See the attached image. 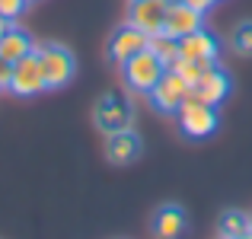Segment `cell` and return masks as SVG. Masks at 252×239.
<instances>
[{
	"mask_svg": "<svg viewBox=\"0 0 252 239\" xmlns=\"http://www.w3.org/2000/svg\"><path fill=\"white\" fill-rule=\"evenodd\" d=\"M10 80H13V64L6 61L3 55H0V92L10 90Z\"/></svg>",
	"mask_w": 252,
	"mask_h": 239,
	"instance_id": "cell-19",
	"label": "cell"
},
{
	"mask_svg": "<svg viewBox=\"0 0 252 239\" xmlns=\"http://www.w3.org/2000/svg\"><path fill=\"white\" fill-rule=\"evenodd\" d=\"M147 48H150V51H154V55L163 61V67H169V64L179 58V38L166 35V32H157V35H150Z\"/></svg>",
	"mask_w": 252,
	"mask_h": 239,
	"instance_id": "cell-15",
	"label": "cell"
},
{
	"mask_svg": "<svg viewBox=\"0 0 252 239\" xmlns=\"http://www.w3.org/2000/svg\"><path fill=\"white\" fill-rule=\"evenodd\" d=\"M166 0H131L128 10V23L137 26L147 35H157L163 32V19H166Z\"/></svg>",
	"mask_w": 252,
	"mask_h": 239,
	"instance_id": "cell-9",
	"label": "cell"
},
{
	"mask_svg": "<svg viewBox=\"0 0 252 239\" xmlns=\"http://www.w3.org/2000/svg\"><path fill=\"white\" fill-rule=\"evenodd\" d=\"M204 29V13L195 10L189 3H169L166 6V19H163V32L172 38L191 35V32Z\"/></svg>",
	"mask_w": 252,
	"mask_h": 239,
	"instance_id": "cell-8",
	"label": "cell"
},
{
	"mask_svg": "<svg viewBox=\"0 0 252 239\" xmlns=\"http://www.w3.org/2000/svg\"><path fill=\"white\" fill-rule=\"evenodd\" d=\"M48 83H45V70L42 61H38V51H29L26 58H19L13 64V80H10V92L16 96H35V92H45Z\"/></svg>",
	"mask_w": 252,
	"mask_h": 239,
	"instance_id": "cell-4",
	"label": "cell"
},
{
	"mask_svg": "<svg viewBox=\"0 0 252 239\" xmlns=\"http://www.w3.org/2000/svg\"><path fill=\"white\" fill-rule=\"evenodd\" d=\"M185 96H189V83H185V77L176 74V70H163V77L157 80V86L150 90L154 109L166 112V115H172V112L185 102Z\"/></svg>",
	"mask_w": 252,
	"mask_h": 239,
	"instance_id": "cell-5",
	"label": "cell"
},
{
	"mask_svg": "<svg viewBox=\"0 0 252 239\" xmlns=\"http://www.w3.org/2000/svg\"><path fill=\"white\" fill-rule=\"evenodd\" d=\"M6 29H10V23H6V19L0 16V38H3V32H6Z\"/></svg>",
	"mask_w": 252,
	"mask_h": 239,
	"instance_id": "cell-21",
	"label": "cell"
},
{
	"mask_svg": "<svg viewBox=\"0 0 252 239\" xmlns=\"http://www.w3.org/2000/svg\"><path fill=\"white\" fill-rule=\"evenodd\" d=\"M230 42H233V51H236V55H243V58L252 55V23H249V19L233 29V38H230Z\"/></svg>",
	"mask_w": 252,
	"mask_h": 239,
	"instance_id": "cell-17",
	"label": "cell"
},
{
	"mask_svg": "<svg viewBox=\"0 0 252 239\" xmlns=\"http://www.w3.org/2000/svg\"><path fill=\"white\" fill-rule=\"evenodd\" d=\"M252 230V220L243 210H227V214L220 217V233L223 239H233V236H243V233H249Z\"/></svg>",
	"mask_w": 252,
	"mask_h": 239,
	"instance_id": "cell-16",
	"label": "cell"
},
{
	"mask_svg": "<svg viewBox=\"0 0 252 239\" xmlns=\"http://www.w3.org/2000/svg\"><path fill=\"white\" fill-rule=\"evenodd\" d=\"M233 239H252V230H249V233H243V236H233Z\"/></svg>",
	"mask_w": 252,
	"mask_h": 239,
	"instance_id": "cell-22",
	"label": "cell"
},
{
	"mask_svg": "<svg viewBox=\"0 0 252 239\" xmlns=\"http://www.w3.org/2000/svg\"><path fill=\"white\" fill-rule=\"evenodd\" d=\"M147 42H150L147 32H141L137 26L128 23V26H122V29L112 32V38H109V58L115 64H125V61H131L137 51L147 48Z\"/></svg>",
	"mask_w": 252,
	"mask_h": 239,
	"instance_id": "cell-7",
	"label": "cell"
},
{
	"mask_svg": "<svg viewBox=\"0 0 252 239\" xmlns=\"http://www.w3.org/2000/svg\"><path fill=\"white\" fill-rule=\"evenodd\" d=\"M249 220H252V217H249Z\"/></svg>",
	"mask_w": 252,
	"mask_h": 239,
	"instance_id": "cell-24",
	"label": "cell"
},
{
	"mask_svg": "<svg viewBox=\"0 0 252 239\" xmlns=\"http://www.w3.org/2000/svg\"><path fill=\"white\" fill-rule=\"evenodd\" d=\"M105 156H109V163H115V166L134 163V159L141 156V137H137L131 128H128V131H115V134H109Z\"/></svg>",
	"mask_w": 252,
	"mask_h": 239,
	"instance_id": "cell-11",
	"label": "cell"
},
{
	"mask_svg": "<svg viewBox=\"0 0 252 239\" xmlns=\"http://www.w3.org/2000/svg\"><path fill=\"white\" fill-rule=\"evenodd\" d=\"M38 51V61H42V70H45V83L48 90H61L74 80V70H77V61L64 45H42Z\"/></svg>",
	"mask_w": 252,
	"mask_h": 239,
	"instance_id": "cell-1",
	"label": "cell"
},
{
	"mask_svg": "<svg viewBox=\"0 0 252 239\" xmlns=\"http://www.w3.org/2000/svg\"><path fill=\"white\" fill-rule=\"evenodd\" d=\"M166 3H182V0H166Z\"/></svg>",
	"mask_w": 252,
	"mask_h": 239,
	"instance_id": "cell-23",
	"label": "cell"
},
{
	"mask_svg": "<svg viewBox=\"0 0 252 239\" xmlns=\"http://www.w3.org/2000/svg\"><path fill=\"white\" fill-rule=\"evenodd\" d=\"M26 3H29V0H0V16H3L6 23H13V19L23 16Z\"/></svg>",
	"mask_w": 252,
	"mask_h": 239,
	"instance_id": "cell-18",
	"label": "cell"
},
{
	"mask_svg": "<svg viewBox=\"0 0 252 239\" xmlns=\"http://www.w3.org/2000/svg\"><path fill=\"white\" fill-rule=\"evenodd\" d=\"M179 58L185 61H201V58H217V38L211 32L198 29L191 35H182L179 38Z\"/></svg>",
	"mask_w": 252,
	"mask_h": 239,
	"instance_id": "cell-12",
	"label": "cell"
},
{
	"mask_svg": "<svg viewBox=\"0 0 252 239\" xmlns=\"http://www.w3.org/2000/svg\"><path fill=\"white\" fill-rule=\"evenodd\" d=\"M176 121H179V128H182V134L208 137V134H214V128H217V112H214V105L185 96V102L176 109Z\"/></svg>",
	"mask_w": 252,
	"mask_h": 239,
	"instance_id": "cell-3",
	"label": "cell"
},
{
	"mask_svg": "<svg viewBox=\"0 0 252 239\" xmlns=\"http://www.w3.org/2000/svg\"><path fill=\"white\" fill-rule=\"evenodd\" d=\"M122 70H125V83H128L131 90L150 92L157 86V80L163 77V70H166V67H163V61L150 48H144V51H137L131 61H125Z\"/></svg>",
	"mask_w": 252,
	"mask_h": 239,
	"instance_id": "cell-2",
	"label": "cell"
},
{
	"mask_svg": "<svg viewBox=\"0 0 252 239\" xmlns=\"http://www.w3.org/2000/svg\"><path fill=\"white\" fill-rule=\"evenodd\" d=\"M185 230V210L179 204H163L154 214V233L157 239H179Z\"/></svg>",
	"mask_w": 252,
	"mask_h": 239,
	"instance_id": "cell-13",
	"label": "cell"
},
{
	"mask_svg": "<svg viewBox=\"0 0 252 239\" xmlns=\"http://www.w3.org/2000/svg\"><path fill=\"white\" fill-rule=\"evenodd\" d=\"M93 118H96V128L102 131V134H115V131H128L134 115H131L128 99H122V96H105V99H99V102H96Z\"/></svg>",
	"mask_w": 252,
	"mask_h": 239,
	"instance_id": "cell-6",
	"label": "cell"
},
{
	"mask_svg": "<svg viewBox=\"0 0 252 239\" xmlns=\"http://www.w3.org/2000/svg\"><path fill=\"white\" fill-rule=\"evenodd\" d=\"M29 51H35V45H32L29 32H23L19 26H13V23H10V29H6V32H3V38H0V55H3L10 64H16L19 58H26Z\"/></svg>",
	"mask_w": 252,
	"mask_h": 239,
	"instance_id": "cell-14",
	"label": "cell"
},
{
	"mask_svg": "<svg viewBox=\"0 0 252 239\" xmlns=\"http://www.w3.org/2000/svg\"><path fill=\"white\" fill-rule=\"evenodd\" d=\"M227 92H230V77L223 74V70H208L198 83H191L189 86V96L191 99H198V102H208V105H217V102H223L227 99Z\"/></svg>",
	"mask_w": 252,
	"mask_h": 239,
	"instance_id": "cell-10",
	"label": "cell"
},
{
	"mask_svg": "<svg viewBox=\"0 0 252 239\" xmlns=\"http://www.w3.org/2000/svg\"><path fill=\"white\" fill-rule=\"evenodd\" d=\"M182 3H189V6H195V10H201V13H208L211 6H214V0H182Z\"/></svg>",
	"mask_w": 252,
	"mask_h": 239,
	"instance_id": "cell-20",
	"label": "cell"
}]
</instances>
